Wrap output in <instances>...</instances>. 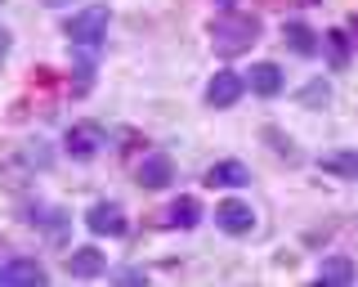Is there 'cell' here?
<instances>
[{
    "label": "cell",
    "instance_id": "1",
    "mask_svg": "<svg viewBox=\"0 0 358 287\" xmlns=\"http://www.w3.org/2000/svg\"><path fill=\"white\" fill-rule=\"evenodd\" d=\"M264 23L255 14H242V9H224L220 18H210V46H215V54H224V59H238V54H246L260 41Z\"/></svg>",
    "mask_w": 358,
    "mask_h": 287
},
{
    "label": "cell",
    "instance_id": "2",
    "mask_svg": "<svg viewBox=\"0 0 358 287\" xmlns=\"http://www.w3.org/2000/svg\"><path fill=\"white\" fill-rule=\"evenodd\" d=\"M63 36L72 41L76 50L94 54L99 46H103V36H108V5H85V9H76V14L63 23Z\"/></svg>",
    "mask_w": 358,
    "mask_h": 287
},
{
    "label": "cell",
    "instance_id": "3",
    "mask_svg": "<svg viewBox=\"0 0 358 287\" xmlns=\"http://www.w3.org/2000/svg\"><path fill=\"white\" fill-rule=\"evenodd\" d=\"M103 144H108V130L99 126V121H76V126L67 130L63 148L72 153L76 162H90V158H99V153H103Z\"/></svg>",
    "mask_w": 358,
    "mask_h": 287
},
{
    "label": "cell",
    "instance_id": "4",
    "mask_svg": "<svg viewBox=\"0 0 358 287\" xmlns=\"http://www.w3.org/2000/svg\"><path fill=\"white\" fill-rule=\"evenodd\" d=\"M50 274H45L41 260H27V256H5L0 260V287H45Z\"/></svg>",
    "mask_w": 358,
    "mask_h": 287
},
{
    "label": "cell",
    "instance_id": "5",
    "mask_svg": "<svg viewBox=\"0 0 358 287\" xmlns=\"http://www.w3.org/2000/svg\"><path fill=\"white\" fill-rule=\"evenodd\" d=\"M85 229H90V234H99V238H121L130 225H126V211H121L117 202H94L85 211Z\"/></svg>",
    "mask_w": 358,
    "mask_h": 287
},
{
    "label": "cell",
    "instance_id": "6",
    "mask_svg": "<svg viewBox=\"0 0 358 287\" xmlns=\"http://www.w3.org/2000/svg\"><path fill=\"white\" fill-rule=\"evenodd\" d=\"M215 225L224 229V234L242 238V234H251V229H255V211L242 202V197H224V202L215 206Z\"/></svg>",
    "mask_w": 358,
    "mask_h": 287
},
{
    "label": "cell",
    "instance_id": "7",
    "mask_svg": "<svg viewBox=\"0 0 358 287\" xmlns=\"http://www.w3.org/2000/svg\"><path fill=\"white\" fill-rule=\"evenodd\" d=\"M134 180H139V189H166L175 180V162L166 153H148L139 162V171H134Z\"/></svg>",
    "mask_w": 358,
    "mask_h": 287
},
{
    "label": "cell",
    "instance_id": "8",
    "mask_svg": "<svg viewBox=\"0 0 358 287\" xmlns=\"http://www.w3.org/2000/svg\"><path fill=\"white\" fill-rule=\"evenodd\" d=\"M242 90H246V81L238 72H215L210 76V85H206V104L210 108H233L242 99Z\"/></svg>",
    "mask_w": 358,
    "mask_h": 287
},
{
    "label": "cell",
    "instance_id": "9",
    "mask_svg": "<svg viewBox=\"0 0 358 287\" xmlns=\"http://www.w3.org/2000/svg\"><path fill=\"white\" fill-rule=\"evenodd\" d=\"M67 274H72V279H99V274H108V256L99 247H72Z\"/></svg>",
    "mask_w": 358,
    "mask_h": 287
},
{
    "label": "cell",
    "instance_id": "10",
    "mask_svg": "<svg viewBox=\"0 0 358 287\" xmlns=\"http://www.w3.org/2000/svg\"><path fill=\"white\" fill-rule=\"evenodd\" d=\"M242 81L251 85L260 99H278V94H282V81H287V76H282V68H278V63H255L251 76H242Z\"/></svg>",
    "mask_w": 358,
    "mask_h": 287
},
{
    "label": "cell",
    "instance_id": "11",
    "mask_svg": "<svg viewBox=\"0 0 358 287\" xmlns=\"http://www.w3.org/2000/svg\"><path fill=\"white\" fill-rule=\"evenodd\" d=\"M206 184L210 189H242V184H251V171L229 158V162H215V167L206 171Z\"/></svg>",
    "mask_w": 358,
    "mask_h": 287
},
{
    "label": "cell",
    "instance_id": "12",
    "mask_svg": "<svg viewBox=\"0 0 358 287\" xmlns=\"http://www.w3.org/2000/svg\"><path fill=\"white\" fill-rule=\"evenodd\" d=\"M282 41L291 46V54H300V59H313V54H318V31L313 27H305V23H287L282 27Z\"/></svg>",
    "mask_w": 358,
    "mask_h": 287
},
{
    "label": "cell",
    "instance_id": "13",
    "mask_svg": "<svg viewBox=\"0 0 358 287\" xmlns=\"http://www.w3.org/2000/svg\"><path fill=\"white\" fill-rule=\"evenodd\" d=\"M197 220H201V202H197V197H188V193L175 197V202L166 206V225H171V229H193Z\"/></svg>",
    "mask_w": 358,
    "mask_h": 287
},
{
    "label": "cell",
    "instance_id": "14",
    "mask_svg": "<svg viewBox=\"0 0 358 287\" xmlns=\"http://www.w3.org/2000/svg\"><path fill=\"white\" fill-rule=\"evenodd\" d=\"M318 171L341 175V180H358V148H341V153H327V158H318Z\"/></svg>",
    "mask_w": 358,
    "mask_h": 287
},
{
    "label": "cell",
    "instance_id": "15",
    "mask_svg": "<svg viewBox=\"0 0 358 287\" xmlns=\"http://www.w3.org/2000/svg\"><path fill=\"white\" fill-rule=\"evenodd\" d=\"M318 283H331V287H350L354 283V260L350 256H331L318 265Z\"/></svg>",
    "mask_w": 358,
    "mask_h": 287
},
{
    "label": "cell",
    "instance_id": "16",
    "mask_svg": "<svg viewBox=\"0 0 358 287\" xmlns=\"http://www.w3.org/2000/svg\"><path fill=\"white\" fill-rule=\"evenodd\" d=\"M296 99H300V108H327L331 104V85L327 81H309Z\"/></svg>",
    "mask_w": 358,
    "mask_h": 287
},
{
    "label": "cell",
    "instance_id": "17",
    "mask_svg": "<svg viewBox=\"0 0 358 287\" xmlns=\"http://www.w3.org/2000/svg\"><path fill=\"white\" fill-rule=\"evenodd\" d=\"M322 46L331 54V68H345V63H350V36H345V31H327Z\"/></svg>",
    "mask_w": 358,
    "mask_h": 287
},
{
    "label": "cell",
    "instance_id": "18",
    "mask_svg": "<svg viewBox=\"0 0 358 287\" xmlns=\"http://www.w3.org/2000/svg\"><path fill=\"white\" fill-rule=\"evenodd\" d=\"M264 139L273 144V148L282 153V158H296V148H291V139H282V130H273V126H268V130H264Z\"/></svg>",
    "mask_w": 358,
    "mask_h": 287
},
{
    "label": "cell",
    "instance_id": "19",
    "mask_svg": "<svg viewBox=\"0 0 358 287\" xmlns=\"http://www.w3.org/2000/svg\"><path fill=\"white\" fill-rule=\"evenodd\" d=\"M5 54H9V31L0 27V59H5Z\"/></svg>",
    "mask_w": 358,
    "mask_h": 287
},
{
    "label": "cell",
    "instance_id": "20",
    "mask_svg": "<svg viewBox=\"0 0 358 287\" xmlns=\"http://www.w3.org/2000/svg\"><path fill=\"white\" fill-rule=\"evenodd\" d=\"M350 27H354V36H358V14H354V18H350Z\"/></svg>",
    "mask_w": 358,
    "mask_h": 287
},
{
    "label": "cell",
    "instance_id": "21",
    "mask_svg": "<svg viewBox=\"0 0 358 287\" xmlns=\"http://www.w3.org/2000/svg\"><path fill=\"white\" fill-rule=\"evenodd\" d=\"M220 5H224V9H233V0H220Z\"/></svg>",
    "mask_w": 358,
    "mask_h": 287
}]
</instances>
